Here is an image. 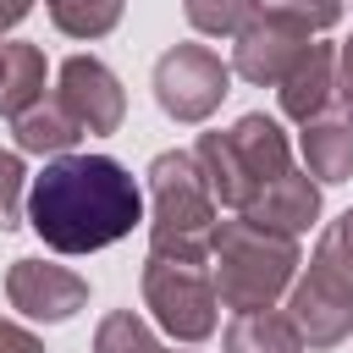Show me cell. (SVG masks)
<instances>
[{
	"label": "cell",
	"instance_id": "cell-15",
	"mask_svg": "<svg viewBox=\"0 0 353 353\" xmlns=\"http://www.w3.org/2000/svg\"><path fill=\"white\" fill-rule=\"evenodd\" d=\"M11 132H17V149L22 154H72L77 138H83V121L61 105V94H44L39 105H28L22 116H11Z\"/></svg>",
	"mask_w": 353,
	"mask_h": 353
},
{
	"label": "cell",
	"instance_id": "cell-17",
	"mask_svg": "<svg viewBox=\"0 0 353 353\" xmlns=\"http://www.w3.org/2000/svg\"><path fill=\"white\" fill-rule=\"evenodd\" d=\"M303 276H314L320 287H331V292L353 298V210H342V215L320 232L314 259H309V270H303Z\"/></svg>",
	"mask_w": 353,
	"mask_h": 353
},
{
	"label": "cell",
	"instance_id": "cell-24",
	"mask_svg": "<svg viewBox=\"0 0 353 353\" xmlns=\"http://www.w3.org/2000/svg\"><path fill=\"white\" fill-rule=\"evenodd\" d=\"M28 11H33V0H0V33H6V28H17Z\"/></svg>",
	"mask_w": 353,
	"mask_h": 353
},
{
	"label": "cell",
	"instance_id": "cell-8",
	"mask_svg": "<svg viewBox=\"0 0 353 353\" xmlns=\"http://www.w3.org/2000/svg\"><path fill=\"white\" fill-rule=\"evenodd\" d=\"M55 94H61V105L83 121V132H116L121 116H127L121 77H116L99 55H66L61 72H55Z\"/></svg>",
	"mask_w": 353,
	"mask_h": 353
},
{
	"label": "cell",
	"instance_id": "cell-10",
	"mask_svg": "<svg viewBox=\"0 0 353 353\" xmlns=\"http://www.w3.org/2000/svg\"><path fill=\"white\" fill-rule=\"evenodd\" d=\"M248 221H259V226H270V232H287V237H303L314 221H320V182L309 176V165L298 171V165H287L276 182H265L259 193H254V204L243 210Z\"/></svg>",
	"mask_w": 353,
	"mask_h": 353
},
{
	"label": "cell",
	"instance_id": "cell-18",
	"mask_svg": "<svg viewBox=\"0 0 353 353\" xmlns=\"http://www.w3.org/2000/svg\"><path fill=\"white\" fill-rule=\"evenodd\" d=\"M44 6L66 39H105L127 11V0H44Z\"/></svg>",
	"mask_w": 353,
	"mask_h": 353
},
{
	"label": "cell",
	"instance_id": "cell-2",
	"mask_svg": "<svg viewBox=\"0 0 353 353\" xmlns=\"http://www.w3.org/2000/svg\"><path fill=\"white\" fill-rule=\"evenodd\" d=\"M298 265H303V254H298V237H287V232H270L248 215L210 226V276L232 314L270 309L298 281Z\"/></svg>",
	"mask_w": 353,
	"mask_h": 353
},
{
	"label": "cell",
	"instance_id": "cell-11",
	"mask_svg": "<svg viewBox=\"0 0 353 353\" xmlns=\"http://www.w3.org/2000/svg\"><path fill=\"white\" fill-rule=\"evenodd\" d=\"M287 314H292V325L303 331L309 347H336V342L353 336V298L320 287L314 276H298L287 287Z\"/></svg>",
	"mask_w": 353,
	"mask_h": 353
},
{
	"label": "cell",
	"instance_id": "cell-19",
	"mask_svg": "<svg viewBox=\"0 0 353 353\" xmlns=\"http://www.w3.org/2000/svg\"><path fill=\"white\" fill-rule=\"evenodd\" d=\"M94 353H160V336L143 314L132 309H110L94 331Z\"/></svg>",
	"mask_w": 353,
	"mask_h": 353
},
{
	"label": "cell",
	"instance_id": "cell-22",
	"mask_svg": "<svg viewBox=\"0 0 353 353\" xmlns=\"http://www.w3.org/2000/svg\"><path fill=\"white\" fill-rule=\"evenodd\" d=\"M336 99L342 110H353V39L336 44Z\"/></svg>",
	"mask_w": 353,
	"mask_h": 353
},
{
	"label": "cell",
	"instance_id": "cell-14",
	"mask_svg": "<svg viewBox=\"0 0 353 353\" xmlns=\"http://www.w3.org/2000/svg\"><path fill=\"white\" fill-rule=\"evenodd\" d=\"M221 347L226 353H303V331L292 325L287 309H237L221 331Z\"/></svg>",
	"mask_w": 353,
	"mask_h": 353
},
{
	"label": "cell",
	"instance_id": "cell-23",
	"mask_svg": "<svg viewBox=\"0 0 353 353\" xmlns=\"http://www.w3.org/2000/svg\"><path fill=\"white\" fill-rule=\"evenodd\" d=\"M0 353H44V342H39L28 325H11V320H0Z\"/></svg>",
	"mask_w": 353,
	"mask_h": 353
},
{
	"label": "cell",
	"instance_id": "cell-21",
	"mask_svg": "<svg viewBox=\"0 0 353 353\" xmlns=\"http://www.w3.org/2000/svg\"><path fill=\"white\" fill-rule=\"evenodd\" d=\"M22 215H28V165L22 154L0 149V232L22 226Z\"/></svg>",
	"mask_w": 353,
	"mask_h": 353
},
{
	"label": "cell",
	"instance_id": "cell-16",
	"mask_svg": "<svg viewBox=\"0 0 353 353\" xmlns=\"http://www.w3.org/2000/svg\"><path fill=\"white\" fill-rule=\"evenodd\" d=\"M39 99H44V50L28 39H6L0 44V116L11 121Z\"/></svg>",
	"mask_w": 353,
	"mask_h": 353
},
{
	"label": "cell",
	"instance_id": "cell-12",
	"mask_svg": "<svg viewBox=\"0 0 353 353\" xmlns=\"http://www.w3.org/2000/svg\"><path fill=\"white\" fill-rule=\"evenodd\" d=\"M276 94H281V116H292L298 127L303 121H314L331 99H336V44H309V55L276 83Z\"/></svg>",
	"mask_w": 353,
	"mask_h": 353
},
{
	"label": "cell",
	"instance_id": "cell-6",
	"mask_svg": "<svg viewBox=\"0 0 353 353\" xmlns=\"http://www.w3.org/2000/svg\"><path fill=\"white\" fill-rule=\"evenodd\" d=\"M143 309H149V314L160 320V331L176 336V342H204V336H215L221 292H215L210 259L149 254V259H143Z\"/></svg>",
	"mask_w": 353,
	"mask_h": 353
},
{
	"label": "cell",
	"instance_id": "cell-20",
	"mask_svg": "<svg viewBox=\"0 0 353 353\" xmlns=\"http://www.w3.org/2000/svg\"><path fill=\"white\" fill-rule=\"evenodd\" d=\"M188 22L210 39H237L248 28V17L259 11V0H182Z\"/></svg>",
	"mask_w": 353,
	"mask_h": 353
},
{
	"label": "cell",
	"instance_id": "cell-3",
	"mask_svg": "<svg viewBox=\"0 0 353 353\" xmlns=\"http://www.w3.org/2000/svg\"><path fill=\"white\" fill-rule=\"evenodd\" d=\"M193 160H199L215 204L243 215V210L254 204V193L292 165V149H287V132H281L276 116L248 110V116H237L226 132H204V138L193 143Z\"/></svg>",
	"mask_w": 353,
	"mask_h": 353
},
{
	"label": "cell",
	"instance_id": "cell-5",
	"mask_svg": "<svg viewBox=\"0 0 353 353\" xmlns=\"http://www.w3.org/2000/svg\"><path fill=\"white\" fill-rule=\"evenodd\" d=\"M221 204L193 160V149H165L149 165V254L210 259V226Z\"/></svg>",
	"mask_w": 353,
	"mask_h": 353
},
{
	"label": "cell",
	"instance_id": "cell-25",
	"mask_svg": "<svg viewBox=\"0 0 353 353\" xmlns=\"http://www.w3.org/2000/svg\"><path fill=\"white\" fill-rule=\"evenodd\" d=\"M160 353H165V347H160Z\"/></svg>",
	"mask_w": 353,
	"mask_h": 353
},
{
	"label": "cell",
	"instance_id": "cell-1",
	"mask_svg": "<svg viewBox=\"0 0 353 353\" xmlns=\"http://www.w3.org/2000/svg\"><path fill=\"white\" fill-rule=\"evenodd\" d=\"M143 221L132 171L110 154H55L28 188V226L55 254H99Z\"/></svg>",
	"mask_w": 353,
	"mask_h": 353
},
{
	"label": "cell",
	"instance_id": "cell-13",
	"mask_svg": "<svg viewBox=\"0 0 353 353\" xmlns=\"http://www.w3.org/2000/svg\"><path fill=\"white\" fill-rule=\"evenodd\" d=\"M303 165L314 182L353 176V110H320L314 121H303Z\"/></svg>",
	"mask_w": 353,
	"mask_h": 353
},
{
	"label": "cell",
	"instance_id": "cell-7",
	"mask_svg": "<svg viewBox=\"0 0 353 353\" xmlns=\"http://www.w3.org/2000/svg\"><path fill=\"white\" fill-rule=\"evenodd\" d=\"M232 94V66L210 44H171L154 61V105L171 121H204Z\"/></svg>",
	"mask_w": 353,
	"mask_h": 353
},
{
	"label": "cell",
	"instance_id": "cell-4",
	"mask_svg": "<svg viewBox=\"0 0 353 353\" xmlns=\"http://www.w3.org/2000/svg\"><path fill=\"white\" fill-rule=\"evenodd\" d=\"M342 11L347 0H259V11L232 44V72L254 88H276L309 55V44L342 22Z\"/></svg>",
	"mask_w": 353,
	"mask_h": 353
},
{
	"label": "cell",
	"instance_id": "cell-9",
	"mask_svg": "<svg viewBox=\"0 0 353 353\" xmlns=\"http://www.w3.org/2000/svg\"><path fill=\"white\" fill-rule=\"evenodd\" d=\"M6 298L28 320H50L55 325V320H72L88 303V281L77 270H66V265H50V259H11Z\"/></svg>",
	"mask_w": 353,
	"mask_h": 353
}]
</instances>
